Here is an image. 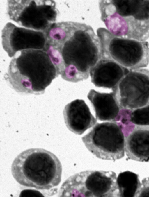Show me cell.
Here are the masks:
<instances>
[{"label":"cell","mask_w":149,"mask_h":197,"mask_svg":"<svg viewBox=\"0 0 149 197\" xmlns=\"http://www.w3.org/2000/svg\"><path fill=\"white\" fill-rule=\"evenodd\" d=\"M46 51L58 75L74 83L87 79L103 56L100 40L91 26L71 21L63 42L56 47H47Z\"/></svg>","instance_id":"cell-1"},{"label":"cell","mask_w":149,"mask_h":197,"mask_svg":"<svg viewBox=\"0 0 149 197\" xmlns=\"http://www.w3.org/2000/svg\"><path fill=\"white\" fill-rule=\"evenodd\" d=\"M58 76L45 51L29 49L11 60L5 78L17 92L39 95Z\"/></svg>","instance_id":"cell-2"},{"label":"cell","mask_w":149,"mask_h":197,"mask_svg":"<svg viewBox=\"0 0 149 197\" xmlns=\"http://www.w3.org/2000/svg\"><path fill=\"white\" fill-rule=\"evenodd\" d=\"M100 11L115 36L141 41L149 37V0H105Z\"/></svg>","instance_id":"cell-3"},{"label":"cell","mask_w":149,"mask_h":197,"mask_svg":"<svg viewBox=\"0 0 149 197\" xmlns=\"http://www.w3.org/2000/svg\"><path fill=\"white\" fill-rule=\"evenodd\" d=\"M16 181L26 187L48 190L58 185L61 181L62 166L52 152L40 148L22 152L15 159L11 167Z\"/></svg>","instance_id":"cell-4"},{"label":"cell","mask_w":149,"mask_h":197,"mask_svg":"<svg viewBox=\"0 0 149 197\" xmlns=\"http://www.w3.org/2000/svg\"><path fill=\"white\" fill-rule=\"evenodd\" d=\"M60 194L62 197H120L116 174L111 171L76 173L62 184Z\"/></svg>","instance_id":"cell-5"},{"label":"cell","mask_w":149,"mask_h":197,"mask_svg":"<svg viewBox=\"0 0 149 197\" xmlns=\"http://www.w3.org/2000/svg\"><path fill=\"white\" fill-rule=\"evenodd\" d=\"M97 33L103 57L114 60L130 70L148 65L149 44L147 42L117 37L103 28L98 29Z\"/></svg>","instance_id":"cell-6"},{"label":"cell","mask_w":149,"mask_h":197,"mask_svg":"<svg viewBox=\"0 0 149 197\" xmlns=\"http://www.w3.org/2000/svg\"><path fill=\"white\" fill-rule=\"evenodd\" d=\"M10 19L27 28L44 32L55 22L58 14L53 0H8Z\"/></svg>","instance_id":"cell-7"},{"label":"cell","mask_w":149,"mask_h":197,"mask_svg":"<svg viewBox=\"0 0 149 197\" xmlns=\"http://www.w3.org/2000/svg\"><path fill=\"white\" fill-rule=\"evenodd\" d=\"M82 140L88 151L99 158L114 161L125 155V137L116 122L97 123Z\"/></svg>","instance_id":"cell-8"},{"label":"cell","mask_w":149,"mask_h":197,"mask_svg":"<svg viewBox=\"0 0 149 197\" xmlns=\"http://www.w3.org/2000/svg\"><path fill=\"white\" fill-rule=\"evenodd\" d=\"M112 90L121 109L131 111L145 106L149 103V70H130Z\"/></svg>","instance_id":"cell-9"},{"label":"cell","mask_w":149,"mask_h":197,"mask_svg":"<svg viewBox=\"0 0 149 197\" xmlns=\"http://www.w3.org/2000/svg\"><path fill=\"white\" fill-rule=\"evenodd\" d=\"M2 44L8 56L29 49L44 50L46 44L43 32L18 27L9 22L2 30Z\"/></svg>","instance_id":"cell-10"},{"label":"cell","mask_w":149,"mask_h":197,"mask_svg":"<svg viewBox=\"0 0 149 197\" xmlns=\"http://www.w3.org/2000/svg\"><path fill=\"white\" fill-rule=\"evenodd\" d=\"M130 71L114 60L103 57L91 69L89 75L96 87L112 89Z\"/></svg>","instance_id":"cell-11"},{"label":"cell","mask_w":149,"mask_h":197,"mask_svg":"<svg viewBox=\"0 0 149 197\" xmlns=\"http://www.w3.org/2000/svg\"><path fill=\"white\" fill-rule=\"evenodd\" d=\"M63 114L66 126L72 132L81 135L97 123L85 101L77 99L65 107Z\"/></svg>","instance_id":"cell-12"},{"label":"cell","mask_w":149,"mask_h":197,"mask_svg":"<svg viewBox=\"0 0 149 197\" xmlns=\"http://www.w3.org/2000/svg\"><path fill=\"white\" fill-rule=\"evenodd\" d=\"M125 151L129 159L149 162V126L135 125L125 136Z\"/></svg>","instance_id":"cell-13"},{"label":"cell","mask_w":149,"mask_h":197,"mask_svg":"<svg viewBox=\"0 0 149 197\" xmlns=\"http://www.w3.org/2000/svg\"><path fill=\"white\" fill-rule=\"evenodd\" d=\"M87 97L94 110L96 119L103 121H118L121 109L113 92L102 93L92 89Z\"/></svg>","instance_id":"cell-14"},{"label":"cell","mask_w":149,"mask_h":197,"mask_svg":"<svg viewBox=\"0 0 149 197\" xmlns=\"http://www.w3.org/2000/svg\"><path fill=\"white\" fill-rule=\"evenodd\" d=\"M117 183L120 197H136L141 186L139 175L127 171L119 173Z\"/></svg>","instance_id":"cell-15"},{"label":"cell","mask_w":149,"mask_h":197,"mask_svg":"<svg viewBox=\"0 0 149 197\" xmlns=\"http://www.w3.org/2000/svg\"><path fill=\"white\" fill-rule=\"evenodd\" d=\"M129 120L135 125L149 126V103L130 111Z\"/></svg>","instance_id":"cell-16"},{"label":"cell","mask_w":149,"mask_h":197,"mask_svg":"<svg viewBox=\"0 0 149 197\" xmlns=\"http://www.w3.org/2000/svg\"><path fill=\"white\" fill-rule=\"evenodd\" d=\"M136 197H149V177L142 180L140 189Z\"/></svg>","instance_id":"cell-17"}]
</instances>
